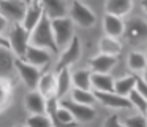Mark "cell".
I'll return each mask as SVG.
<instances>
[{
    "label": "cell",
    "mask_w": 147,
    "mask_h": 127,
    "mask_svg": "<svg viewBox=\"0 0 147 127\" xmlns=\"http://www.w3.org/2000/svg\"><path fill=\"white\" fill-rule=\"evenodd\" d=\"M60 105L65 107L71 114H73L74 121L78 124H84V122H90V121L95 119L96 111L93 107H89V105H81L78 102L71 100V98H62Z\"/></svg>",
    "instance_id": "52a82bcc"
},
{
    "label": "cell",
    "mask_w": 147,
    "mask_h": 127,
    "mask_svg": "<svg viewBox=\"0 0 147 127\" xmlns=\"http://www.w3.org/2000/svg\"><path fill=\"white\" fill-rule=\"evenodd\" d=\"M125 127H147V116L146 114H133V116H128L123 121Z\"/></svg>",
    "instance_id": "f546056e"
},
{
    "label": "cell",
    "mask_w": 147,
    "mask_h": 127,
    "mask_svg": "<svg viewBox=\"0 0 147 127\" xmlns=\"http://www.w3.org/2000/svg\"><path fill=\"white\" fill-rule=\"evenodd\" d=\"M92 75L90 70H78L73 73V86L74 89H82V91H92Z\"/></svg>",
    "instance_id": "cb8c5ba5"
},
{
    "label": "cell",
    "mask_w": 147,
    "mask_h": 127,
    "mask_svg": "<svg viewBox=\"0 0 147 127\" xmlns=\"http://www.w3.org/2000/svg\"><path fill=\"white\" fill-rule=\"evenodd\" d=\"M146 57H147V51H146Z\"/></svg>",
    "instance_id": "d590c367"
},
{
    "label": "cell",
    "mask_w": 147,
    "mask_h": 127,
    "mask_svg": "<svg viewBox=\"0 0 147 127\" xmlns=\"http://www.w3.org/2000/svg\"><path fill=\"white\" fill-rule=\"evenodd\" d=\"M8 41L14 56L18 59H26L27 49L30 48V32H27L22 24H13Z\"/></svg>",
    "instance_id": "7a4b0ae2"
},
{
    "label": "cell",
    "mask_w": 147,
    "mask_h": 127,
    "mask_svg": "<svg viewBox=\"0 0 147 127\" xmlns=\"http://www.w3.org/2000/svg\"><path fill=\"white\" fill-rule=\"evenodd\" d=\"M115 79L106 73H93L92 75V91L93 92H114Z\"/></svg>",
    "instance_id": "e0dca14e"
},
{
    "label": "cell",
    "mask_w": 147,
    "mask_h": 127,
    "mask_svg": "<svg viewBox=\"0 0 147 127\" xmlns=\"http://www.w3.org/2000/svg\"><path fill=\"white\" fill-rule=\"evenodd\" d=\"M16 59L13 51L8 48H0V76L8 78L13 68H16Z\"/></svg>",
    "instance_id": "44dd1931"
},
{
    "label": "cell",
    "mask_w": 147,
    "mask_h": 127,
    "mask_svg": "<svg viewBox=\"0 0 147 127\" xmlns=\"http://www.w3.org/2000/svg\"><path fill=\"white\" fill-rule=\"evenodd\" d=\"M52 32H54V38L59 51L65 49L74 38V22L71 21V18L55 19V21H52Z\"/></svg>",
    "instance_id": "3957f363"
},
{
    "label": "cell",
    "mask_w": 147,
    "mask_h": 127,
    "mask_svg": "<svg viewBox=\"0 0 147 127\" xmlns=\"http://www.w3.org/2000/svg\"><path fill=\"white\" fill-rule=\"evenodd\" d=\"M0 94H2V111H5L13 98V83L10 78L0 79Z\"/></svg>",
    "instance_id": "4316f807"
},
{
    "label": "cell",
    "mask_w": 147,
    "mask_h": 127,
    "mask_svg": "<svg viewBox=\"0 0 147 127\" xmlns=\"http://www.w3.org/2000/svg\"><path fill=\"white\" fill-rule=\"evenodd\" d=\"M14 127H27V126H14Z\"/></svg>",
    "instance_id": "e575fe53"
},
{
    "label": "cell",
    "mask_w": 147,
    "mask_h": 127,
    "mask_svg": "<svg viewBox=\"0 0 147 127\" xmlns=\"http://www.w3.org/2000/svg\"><path fill=\"white\" fill-rule=\"evenodd\" d=\"M38 91L45 95L46 98H52L57 95V73L48 72L43 73L41 81H40Z\"/></svg>",
    "instance_id": "d6986e66"
},
{
    "label": "cell",
    "mask_w": 147,
    "mask_h": 127,
    "mask_svg": "<svg viewBox=\"0 0 147 127\" xmlns=\"http://www.w3.org/2000/svg\"><path fill=\"white\" fill-rule=\"evenodd\" d=\"M45 16V6L43 2H29V8H27L26 18L22 21V27L27 32H32L36 25L40 24V21Z\"/></svg>",
    "instance_id": "8fae6325"
},
{
    "label": "cell",
    "mask_w": 147,
    "mask_h": 127,
    "mask_svg": "<svg viewBox=\"0 0 147 127\" xmlns=\"http://www.w3.org/2000/svg\"><path fill=\"white\" fill-rule=\"evenodd\" d=\"M71 76H73V73L70 72V68H63L57 72V95L55 97L60 98V100L73 86V78Z\"/></svg>",
    "instance_id": "7402d4cb"
},
{
    "label": "cell",
    "mask_w": 147,
    "mask_h": 127,
    "mask_svg": "<svg viewBox=\"0 0 147 127\" xmlns=\"http://www.w3.org/2000/svg\"><path fill=\"white\" fill-rule=\"evenodd\" d=\"M136 83H138V76L133 75V73H127L125 76L115 79L114 92L119 95H122V97H128V95L136 89Z\"/></svg>",
    "instance_id": "ffe728a7"
},
{
    "label": "cell",
    "mask_w": 147,
    "mask_h": 127,
    "mask_svg": "<svg viewBox=\"0 0 147 127\" xmlns=\"http://www.w3.org/2000/svg\"><path fill=\"white\" fill-rule=\"evenodd\" d=\"M128 68L131 70V72H142L147 68V57L146 54L142 53H138V51H133V53L128 56Z\"/></svg>",
    "instance_id": "484cf974"
},
{
    "label": "cell",
    "mask_w": 147,
    "mask_h": 127,
    "mask_svg": "<svg viewBox=\"0 0 147 127\" xmlns=\"http://www.w3.org/2000/svg\"><path fill=\"white\" fill-rule=\"evenodd\" d=\"M103 127H125V124L120 121V117H119L117 114H111V116L106 117Z\"/></svg>",
    "instance_id": "4dcf8cb0"
},
{
    "label": "cell",
    "mask_w": 147,
    "mask_h": 127,
    "mask_svg": "<svg viewBox=\"0 0 147 127\" xmlns=\"http://www.w3.org/2000/svg\"><path fill=\"white\" fill-rule=\"evenodd\" d=\"M103 30H105L106 37H111L117 40L119 37L125 35V22L122 18L112 14H105L103 18Z\"/></svg>",
    "instance_id": "5bb4252c"
},
{
    "label": "cell",
    "mask_w": 147,
    "mask_h": 127,
    "mask_svg": "<svg viewBox=\"0 0 147 127\" xmlns=\"http://www.w3.org/2000/svg\"><path fill=\"white\" fill-rule=\"evenodd\" d=\"M26 62H29L30 65L33 67H38V68H43L49 64L51 60V53L48 49H43V48H36V46H32L27 49V54H26Z\"/></svg>",
    "instance_id": "9a60e30c"
},
{
    "label": "cell",
    "mask_w": 147,
    "mask_h": 127,
    "mask_svg": "<svg viewBox=\"0 0 147 127\" xmlns=\"http://www.w3.org/2000/svg\"><path fill=\"white\" fill-rule=\"evenodd\" d=\"M27 8H29V2H22V0H5L0 2V16H3L8 22L13 24H22L24 18H26Z\"/></svg>",
    "instance_id": "277c9868"
},
{
    "label": "cell",
    "mask_w": 147,
    "mask_h": 127,
    "mask_svg": "<svg viewBox=\"0 0 147 127\" xmlns=\"http://www.w3.org/2000/svg\"><path fill=\"white\" fill-rule=\"evenodd\" d=\"M146 116H147V114H146Z\"/></svg>",
    "instance_id": "8d00e7d4"
},
{
    "label": "cell",
    "mask_w": 147,
    "mask_h": 127,
    "mask_svg": "<svg viewBox=\"0 0 147 127\" xmlns=\"http://www.w3.org/2000/svg\"><path fill=\"white\" fill-rule=\"evenodd\" d=\"M81 51H82V48H81V40H79L78 35H74L71 43L62 51L60 59H59V62H57V72L59 70H63V68H70L71 64L78 62L79 57H81Z\"/></svg>",
    "instance_id": "9c48e42d"
},
{
    "label": "cell",
    "mask_w": 147,
    "mask_h": 127,
    "mask_svg": "<svg viewBox=\"0 0 147 127\" xmlns=\"http://www.w3.org/2000/svg\"><path fill=\"white\" fill-rule=\"evenodd\" d=\"M26 110L30 114H46V105H48V98L41 94L40 91H30L26 95Z\"/></svg>",
    "instance_id": "7c38bea8"
},
{
    "label": "cell",
    "mask_w": 147,
    "mask_h": 127,
    "mask_svg": "<svg viewBox=\"0 0 147 127\" xmlns=\"http://www.w3.org/2000/svg\"><path fill=\"white\" fill-rule=\"evenodd\" d=\"M71 100L78 102L81 105H89L92 107L93 103L98 102L96 94L93 91H82V89H71Z\"/></svg>",
    "instance_id": "d4e9b609"
},
{
    "label": "cell",
    "mask_w": 147,
    "mask_h": 127,
    "mask_svg": "<svg viewBox=\"0 0 147 127\" xmlns=\"http://www.w3.org/2000/svg\"><path fill=\"white\" fill-rule=\"evenodd\" d=\"M133 8V2L131 0H108L105 3V11L106 14H112L117 18H123Z\"/></svg>",
    "instance_id": "ac0fdd59"
},
{
    "label": "cell",
    "mask_w": 147,
    "mask_h": 127,
    "mask_svg": "<svg viewBox=\"0 0 147 127\" xmlns=\"http://www.w3.org/2000/svg\"><path fill=\"white\" fill-rule=\"evenodd\" d=\"M27 127H54L48 114H32L26 122Z\"/></svg>",
    "instance_id": "83f0119b"
},
{
    "label": "cell",
    "mask_w": 147,
    "mask_h": 127,
    "mask_svg": "<svg viewBox=\"0 0 147 127\" xmlns=\"http://www.w3.org/2000/svg\"><path fill=\"white\" fill-rule=\"evenodd\" d=\"M89 64H90V72L92 73H106L108 75L117 64V57L98 53L96 56H93L90 59Z\"/></svg>",
    "instance_id": "4fadbf2b"
},
{
    "label": "cell",
    "mask_w": 147,
    "mask_h": 127,
    "mask_svg": "<svg viewBox=\"0 0 147 127\" xmlns=\"http://www.w3.org/2000/svg\"><path fill=\"white\" fill-rule=\"evenodd\" d=\"M142 79H144V81L147 83V68L144 70V73H142Z\"/></svg>",
    "instance_id": "836d02e7"
},
{
    "label": "cell",
    "mask_w": 147,
    "mask_h": 127,
    "mask_svg": "<svg viewBox=\"0 0 147 127\" xmlns=\"http://www.w3.org/2000/svg\"><path fill=\"white\" fill-rule=\"evenodd\" d=\"M136 91L142 95L147 100V83L142 79V76H138V83H136Z\"/></svg>",
    "instance_id": "1f68e13d"
},
{
    "label": "cell",
    "mask_w": 147,
    "mask_h": 127,
    "mask_svg": "<svg viewBox=\"0 0 147 127\" xmlns=\"http://www.w3.org/2000/svg\"><path fill=\"white\" fill-rule=\"evenodd\" d=\"M95 94L100 103L108 108H114V110H130V108H133L128 97H122L115 92H95Z\"/></svg>",
    "instance_id": "30bf717a"
},
{
    "label": "cell",
    "mask_w": 147,
    "mask_h": 127,
    "mask_svg": "<svg viewBox=\"0 0 147 127\" xmlns=\"http://www.w3.org/2000/svg\"><path fill=\"white\" fill-rule=\"evenodd\" d=\"M30 44L36 48H43V49L57 53L59 48L54 38V32H52V21L48 16H43L40 24L30 32Z\"/></svg>",
    "instance_id": "6da1fadb"
},
{
    "label": "cell",
    "mask_w": 147,
    "mask_h": 127,
    "mask_svg": "<svg viewBox=\"0 0 147 127\" xmlns=\"http://www.w3.org/2000/svg\"><path fill=\"white\" fill-rule=\"evenodd\" d=\"M43 6H45V14L48 16L51 21L67 18V13H70L67 3L60 2V0H45V2H43Z\"/></svg>",
    "instance_id": "2e32d148"
},
{
    "label": "cell",
    "mask_w": 147,
    "mask_h": 127,
    "mask_svg": "<svg viewBox=\"0 0 147 127\" xmlns=\"http://www.w3.org/2000/svg\"><path fill=\"white\" fill-rule=\"evenodd\" d=\"M98 48H100V53L101 54H108V56H114L117 57L122 51V43L115 38H111V37H103L98 43Z\"/></svg>",
    "instance_id": "603a6c76"
},
{
    "label": "cell",
    "mask_w": 147,
    "mask_h": 127,
    "mask_svg": "<svg viewBox=\"0 0 147 127\" xmlns=\"http://www.w3.org/2000/svg\"><path fill=\"white\" fill-rule=\"evenodd\" d=\"M70 18L76 25L82 29L93 27L96 22V16L90 6H87L82 2H71L70 3Z\"/></svg>",
    "instance_id": "5b68a950"
},
{
    "label": "cell",
    "mask_w": 147,
    "mask_h": 127,
    "mask_svg": "<svg viewBox=\"0 0 147 127\" xmlns=\"http://www.w3.org/2000/svg\"><path fill=\"white\" fill-rule=\"evenodd\" d=\"M125 37L131 44L147 40V22L141 18H133L125 22Z\"/></svg>",
    "instance_id": "ba28073f"
},
{
    "label": "cell",
    "mask_w": 147,
    "mask_h": 127,
    "mask_svg": "<svg viewBox=\"0 0 147 127\" xmlns=\"http://www.w3.org/2000/svg\"><path fill=\"white\" fill-rule=\"evenodd\" d=\"M128 100L131 102L133 108H136L139 114H147V100L136 91V89H134V91L128 95Z\"/></svg>",
    "instance_id": "f1b7e54d"
},
{
    "label": "cell",
    "mask_w": 147,
    "mask_h": 127,
    "mask_svg": "<svg viewBox=\"0 0 147 127\" xmlns=\"http://www.w3.org/2000/svg\"><path fill=\"white\" fill-rule=\"evenodd\" d=\"M141 8H142V11L147 14V0H142V2H141Z\"/></svg>",
    "instance_id": "d6a6232c"
},
{
    "label": "cell",
    "mask_w": 147,
    "mask_h": 127,
    "mask_svg": "<svg viewBox=\"0 0 147 127\" xmlns=\"http://www.w3.org/2000/svg\"><path fill=\"white\" fill-rule=\"evenodd\" d=\"M16 70L19 73L21 79L24 81V84L30 89V91H38L40 81H41V68L30 65L29 62H26L24 59H16Z\"/></svg>",
    "instance_id": "8992f818"
}]
</instances>
